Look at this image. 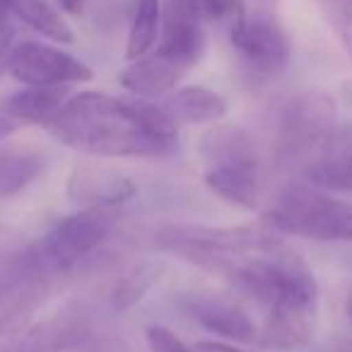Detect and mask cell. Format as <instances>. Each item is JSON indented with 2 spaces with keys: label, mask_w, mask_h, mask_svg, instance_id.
<instances>
[{
  "label": "cell",
  "mask_w": 352,
  "mask_h": 352,
  "mask_svg": "<svg viewBox=\"0 0 352 352\" xmlns=\"http://www.w3.org/2000/svg\"><path fill=\"white\" fill-rule=\"evenodd\" d=\"M49 133L60 145L97 160L152 157L135 102L104 92H80L68 97L49 123Z\"/></svg>",
  "instance_id": "6da1fadb"
},
{
  "label": "cell",
  "mask_w": 352,
  "mask_h": 352,
  "mask_svg": "<svg viewBox=\"0 0 352 352\" xmlns=\"http://www.w3.org/2000/svg\"><path fill=\"white\" fill-rule=\"evenodd\" d=\"M261 222L278 234L316 241H352V203L338 201L314 186H287Z\"/></svg>",
  "instance_id": "7a4b0ae2"
},
{
  "label": "cell",
  "mask_w": 352,
  "mask_h": 352,
  "mask_svg": "<svg viewBox=\"0 0 352 352\" xmlns=\"http://www.w3.org/2000/svg\"><path fill=\"white\" fill-rule=\"evenodd\" d=\"M113 230H116L113 208H82L56 222L41 244H36V249L51 273L68 270L82 256L99 249L113 234Z\"/></svg>",
  "instance_id": "3957f363"
},
{
  "label": "cell",
  "mask_w": 352,
  "mask_h": 352,
  "mask_svg": "<svg viewBox=\"0 0 352 352\" xmlns=\"http://www.w3.org/2000/svg\"><path fill=\"white\" fill-rule=\"evenodd\" d=\"M278 123L280 160H304L338 123V104L323 89L299 92L285 102Z\"/></svg>",
  "instance_id": "277c9868"
},
{
  "label": "cell",
  "mask_w": 352,
  "mask_h": 352,
  "mask_svg": "<svg viewBox=\"0 0 352 352\" xmlns=\"http://www.w3.org/2000/svg\"><path fill=\"white\" fill-rule=\"evenodd\" d=\"M6 70L25 87H70L94 78L87 63L41 41H22L10 49Z\"/></svg>",
  "instance_id": "5b68a950"
},
{
  "label": "cell",
  "mask_w": 352,
  "mask_h": 352,
  "mask_svg": "<svg viewBox=\"0 0 352 352\" xmlns=\"http://www.w3.org/2000/svg\"><path fill=\"white\" fill-rule=\"evenodd\" d=\"M280 236L265 222L236 227H208V225H166L155 232V246L169 254L179 246H203V249L225 251H258L278 244Z\"/></svg>",
  "instance_id": "8992f818"
},
{
  "label": "cell",
  "mask_w": 352,
  "mask_h": 352,
  "mask_svg": "<svg viewBox=\"0 0 352 352\" xmlns=\"http://www.w3.org/2000/svg\"><path fill=\"white\" fill-rule=\"evenodd\" d=\"M230 39L241 54L249 73L261 80L278 78L287 68L292 56L287 32L280 27L278 20L268 15H246V20L230 32Z\"/></svg>",
  "instance_id": "52a82bcc"
},
{
  "label": "cell",
  "mask_w": 352,
  "mask_h": 352,
  "mask_svg": "<svg viewBox=\"0 0 352 352\" xmlns=\"http://www.w3.org/2000/svg\"><path fill=\"white\" fill-rule=\"evenodd\" d=\"M268 309L258 340L270 350H302L311 342L318 321V289L289 292L275 299Z\"/></svg>",
  "instance_id": "ba28073f"
},
{
  "label": "cell",
  "mask_w": 352,
  "mask_h": 352,
  "mask_svg": "<svg viewBox=\"0 0 352 352\" xmlns=\"http://www.w3.org/2000/svg\"><path fill=\"white\" fill-rule=\"evenodd\" d=\"M49 275L46 265H36L0 292V352H15L22 333L32 326L36 309L49 294Z\"/></svg>",
  "instance_id": "9c48e42d"
},
{
  "label": "cell",
  "mask_w": 352,
  "mask_h": 352,
  "mask_svg": "<svg viewBox=\"0 0 352 352\" xmlns=\"http://www.w3.org/2000/svg\"><path fill=\"white\" fill-rule=\"evenodd\" d=\"M302 176L321 191H352V123H336L302 160Z\"/></svg>",
  "instance_id": "30bf717a"
},
{
  "label": "cell",
  "mask_w": 352,
  "mask_h": 352,
  "mask_svg": "<svg viewBox=\"0 0 352 352\" xmlns=\"http://www.w3.org/2000/svg\"><path fill=\"white\" fill-rule=\"evenodd\" d=\"M68 198L82 208H116L135 198L133 176L107 162H78L68 176Z\"/></svg>",
  "instance_id": "8fae6325"
},
{
  "label": "cell",
  "mask_w": 352,
  "mask_h": 352,
  "mask_svg": "<svg viewBox=\"0 0 352 352\" xmlns=\"http://www.w3.org/2000/svg\"><path fill=\"white\" fill-rule=\"evenodd\" d=\"M176 304L206 331L222 336L234 342L258 340V328L244 307L225 294L215 292H182L176 294Z\"/></svg>",
  "instance_id": "7c38bea8"
},
{
  "label": "cell",
  "mask_w": 352,
  "mask_h": 352,
  "mask_svg": "<svg viewBox=\"0 0 352 352\" xmlns=\"http://www.w3.org/2000/svg\"><path fill=\"white\" fill-rule=\"evenodd\" d=\"M92 333L89 316L80 307H63L32 323L22 333L15 352H65L82 345Z\"/></svg>",
  "instance_id": "4fadbf2b"
},
{
  "label": "cell",
  "mask_w": 352,
  "mask_h": 352,
  "mask_svg": "<svg viewBox=\"0 0 352 352\" xmlns=\"http://www.w3.org/2000/svg\"><path fill=\"white\" fill-rule=\"evenodd\" d=\"M191 68V63L157 46L155 51H147L145 56L131 60V65L118 75V82L140 99L164 97L176 89V85Z\"/></svg>",
  "instance_id": "5bb4252c"
},
{
  "label": "cell",
  "mask_w": 352,
  "mask_h": 352,
  "mask_svg": "<svg viewBox=\"0 0 352 352\" xmlns=\"http://www.w3.org/2000/svg\"><path fill=\"white\" fill-rule=\"evenodd\" d=\"M198 150L206 162V169L258 174L254 138L234 123H215L212 128H208L201 135Z\"/></svg>",
  "instance_id": "9a60e30c"
},
{
  "label": "cell",
  "mask_w": 352,
  "mask_h": 352,
  "mask_svg": "<svg viewBox=\"0 0 352 352\" xmlns=\"http://www.w3.org/2000/svg\"><path fill=\"white\" fill-rule=\"evenodd\" d=\"M68 87H25L0 102V140L22 126H44L68 99Z\"/></svg>",
  "instance_id": "2e32d148"
},
{
  "label": "cell",
  "mask_w": 352,
  "mask_h": 352,
  "mask_svg": "<svg viewBox=\"0 0 352 352\" xmlns=\"http://www.w3.org/2000/svg\"><path fill=\"white\" fill-rule=\"evenodd\" d=\"M164 109L176 118L179 123H188V126H198V123H217L227 116L230 104L220 92L208 87H182L171 89L162 99Z\"/></svg>",
  "instance_id": "e0dca14e"
},
{
  "label": "cell",
  "mask_w": 352,
  "mask_h": 352,
  "mask_svg": "<svg viewBox=\"0 0 352 352\" xmlns=\"http://www.w3.org/2000/svg\"><path fill=\"white\" fill-rule=\"evenodd\" d=\"M44 171V155L36 147L3 142L0 145V201L25 191Z\"/></svg>",
  "instance_id": "ac0fdd59"
},
{
  "label": "cell",
  "mask_w": 352,
  "mask_h": 352,
  "mask_svg": "<svg viewBox=\"0 0 352 352\" xmlns=\"http://www.w3.org/2000/svg\"><path fill=\"white\" fill-rule=\"evenodd\" d=\"M135 109H138L142 133H145L147 142H150L152 157L171 155V152L176 150V145H179V126H182V123L166 111L162 102L157 104V102L138 99Z\"/></svg>",
  "instance_id": "d6986e66"
},
{
  "label": "cell",
  "mask_w": 352,
  "mask_h": 352,
  "mask_svg": "<svg viewBox=\"0 0 352 352\" xmlns=\"http://www.w3.org/2000/svg\"><path fill=\"white\" fill-rule=\"evenodd\" d=\"M10 12L20 17L25 25L34 32L58 41V44H73L75 34L68 20L51 6L49 0H10Z\"/></svg>",
  "instance_id": "ffe728a7"
},
{
  "label": "cell",
  "mask_w": 352,
  "mask_h": 352,
  "mask_svg": "<svg viewBox=\"0 0 352 352\" xmlns=\"http://www.w3.org/2000/svg\"><path fill=\"white\" fill-rule=\"evenodd\" d=\"M203 182L215 196L232 203L244 210H254L258 206V174H246V171H203Z\"/></svg>",
  "instance_id": "44dd1931"
},
{
  "label": "cell",
  "mask_w": 352,
  "mask_h": 352,
  "mask_svg": "<svg viewBox=\"0 0 352 352\" xmlns=\"http://www.w3.org/2000/svg\"><path fill=\"white\" fill-rule=\"evenodd\" d=\"M164 10L196 17L198 22H220L230 32L246 20L244 0H166Z\"/></svg>",
  "instance_id": "7402d4cb"
},
{
  "label": "cell",
  "mask_w": 352,
  "mask_h": 352,
  "mask_svg": "<svg viewBox=\"0 0 352 352\" xmlns=\"http://www.w3.org/2000/svg\"><path fill=\"white\" fill-rule=\"evenodd\" d=\"M36 265H44L36 244H25L22 236L0 230V292Z\"/></svg>",
  "instance_id": "603a6c76"
},
{
  "label": "cell",
  "mask_w": 352,
  "mask_h": 352,
  "mask_svg": "<svg viewBox=\"0 0 352 352\" xmlns=\"http://www.w3.org/2000/svg\"><path fill=\"white\" fill-rule=\"evenodd\" d=\"M162 27V3L160 0H135L131 30L126 41V58L135 60L152 51Z\"/></svg>",
  "instance_id": "cb8c5ba5"
},
{
  "label": "cell",
  "mask_w": 352,
  "mask_h": 352,
  "mask_svg": "<svg viewBox=\"0 0 352 352\" xmlns=\"http://www.w3.org/2000/svg\"><path fill=\"white\" fill-rule=\"evenodd\" d=\"M162 265L160 263H140L133 265L126 275H121L116 285L111 289V307L113 311H128L131 307H135L160 280Z\"/></svg>",
  "instance_id": "d4e9b609"
},
{
  "label": "cell",
  "mask_w": 352,
  "mask_h": 352,
  "mask_svg": "<svg viewBox=\"0 0 352 352\" xmlns=\"http://www.w3.org/2000/svg\"><path fill=\"white\" fill-rule=\"evenodd\" d=\"M147 345H150V352H196L164 326L147 328Z\"/></svg>",
  "instance_id": "484cf974"
},
{
  "label": "cell",
  "mask_w": 352,
  "mask_h": 352,
  "mask_svg": "<svg viewBox=\"0 0 352 352\" xmlns=\"http://www.w3.org/2000/svg\"><path fill=\"white\" fill-rule=\"evenodd\" d=\"M321 3L336 32L352 27V0H321Z\"/></svg>",
  "instance_id": "4316f807"
},
{
  "label": "cell",
  "mask_w": 352,
  "mask_h": 352,
  "mask_svg": "<svg viewBox=\"0 0 352 352\" xmlns=\"http://www.w3.org/2000/svg\"><path fill=\"white\" fill-rule=\"evenodd\" d=\"M196 352H249L244 347H236L232 342H222V340H198L193 345Z\"/></svg>",
  "instance_id": "83f0119b"
},
{
  "label": "cell",
  "mask_w": 352,
  "mask_h": 352,
  "mask_svg": "<svg viewBox=\"0 0 352 352\" xmlns=\"http://www.w3.org/2000/svg\"><path fill=\"white\" fill-rule=\"evenodd\" d=\"M58 6L68 15H80L85 10V6H87V0H58Z\"/></svg>",
  "instance_id": "f1b7e54d"
},
{
  "label": "cell",
  "mask_w": 352,
  "mask_h": 352,
  "mask_svg": "<svg viewBox=\"0 0 352 352\" xmlns=\"http://www.w3.org/2000/svg\"><path fill=\"white\" fill-rule=\"evenodd\" d=\"M326 352H352V338H336Z\"/></svg>",
  "instance_id": "f546056e"
},
{
  "label": "cell",
  "mask_w": 352,
  "mask_h": 352,
  "mask_svg": "<svg viewBox=\"0 0 352 352\" xmlns=\"http://www.w3.org/2000/svg\"><path fill=\"white\" fill-rule=\"evenodd\" d=\"M340 99L352 109V80H345V82L340 85Z\"/></svg>",
  "instance_id": "4dcf8cb0"
},
{
  "label": "cell",
  "mask_w": 352,
  "mask_h": 352,
  "mask_svg": "<svg viewBox=\"0 0 352 352\" xmlns=\"http://www.w3.org/2000/svg\"><path fill=\"white\" fill-rule=\"evenodd\" d=\"M338 36H340L342 46H345V51L350 54V58H352V27H347V30H340V32H338Z\"/></svg>",
  "instance_id": "1f68e13d"
},
{
  "label": "cell",
  "mask_w": 352,
  "mask_h": 352,
  "mask_svg": "<svg viewBox=\"0 0 352 352\" xmlns=\"http://www.w3.org/2000/svg\"><path fill=\"white\" fill-rule=\"evenodd\" d=\"M345 309H347V316L352 318V287H350V292H347V297H345Z\"/></svg>",
  "instance_id": "d6a6232c"
}]
</instances>
